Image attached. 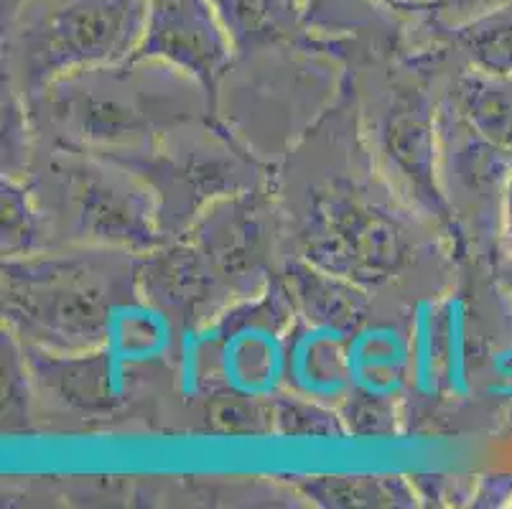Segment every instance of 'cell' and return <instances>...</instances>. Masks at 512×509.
I'll list each match as a JSON object with an SVG mask.
<instances>
[{"label":"cell","instance_id":"1","mask_svg":"<svg viewBox=\"0 0 512 509\" xmlns=\"http://www.w3.org/2000/svg\"><path fill=\"white\" fill-rule=\"evenodd\" d=\"M138 293V258L113 247H72L3 260V316L26 344L92 352L110 342L128 298Z\"/></svg>","mask_w":512,"mask_h":509},{"label":"cell","instance_id":"2","mask_svg":"<svg viewBox=\"0 0 512 509\" xmlns=\"http://www.w3.org/2000/svg\"><path fill=\"white\" fill-rule=\"evenodd\" d=\"M62 146L133 148L174 125L199 120L204 95L197 79L169 64L128 59L113 67L69 74L46 87Z\"/></svg>","mask_w":512,"mask_h":509},{"label":"cell","instance_id":"3","mask_svg":"<svg viewBox=\"0 0 512 509\" xmlns=\"http://www.w3.org/2000/svg\"><path fill=\"white\" fill-rule=\"evenodd\" d=\"M31 191L51 235H64L72 247L146 255L166 242L151 186L105 151L59 143L34 174Z\"/></svg>","mask_w":512,"mask_h":509},{"label":"cell","instance_id":"4","mask_svg":"<svg viewBox=\"0 0 512 509\" xmlns=\"http://www.w3.org/2000/svg\"><path fill=\"white\" fill-rule=\"evenodd\" d=\"M148 0H26L13 18L6 59L29 95L49 84L128 62L146 26Z\"/></svg>","mask_w":512,"mask_h":509},{"label":"cell","instance_id":"5","mask_svg":"<svg viewBox=\"0 0 512 509\" xmlns=\"http://www.w3.org/2000/svg\"><path fill=\"white\" fill-rule=\"evenodd\" d=\"M199 120L174 125L141 146L105 151L151 186L166 240L184 235L194 219L222 196L263 189V174L250 153L225 130Z\"/></svg>","mask_w":512,"mask_h":509},{"label":"cell","instance_id":"6","mask_svg":"<svg viewBox=\"0 0 512 509\" xmlns=\"http://www.w3.org/2000/svg\"><path fill=\"white\" fill-rule=\"evenodd\" d=\"M299 240L306 263L367 291L406 273L418 247L411 219L342 179L316 191L301 219Z\"/></svg>","mask_w":512,"mask_h":509},{"label":"cell","instance_id":"7","mask_svg":"<svg viewBox=\"0 0 512 509\" xmlns=\"http://www.w3.org/2000/svg\"><path fill=\"white\" fill-rule=\"evenodd\" d=\"M439 110L423 84H395L372 123V148L400 194L456 232L439 179Z\"/></svg>","mask_w":512,"mask_h":509},{"label":"cell","instance_id":"8","mask_svg":"<svg viewBox=\"0 0 512 509\" xmlns=\"http://www.w3.org/2000/svg\"><path fill=\"white\" fill-rule=\"evenodd\" d=\"M263 189L222 196L209 204L181 237L192 242L212 273L237 301L271 286V255L276 224Z\"/></svg>","mask_w":512,"mask_h":509},{"label":"cell","instance_id":"9","mask_svg":"<svg viewBox=\"0 0 512 509\" xmlns=\"http://www.w3.org/2000/svg\"><path fill=\"white\" fill-rule=\"evenodd\" d=\"M512 171V151L474 133L459 112L444 102L439 110V179L456 232L464 224L482 235L500 230L502 196Z\"/></svg>","mask_w":512,"mask_h":509},{"label":"cell","instance_id":"10","mask_svg":"<svg viewBox=\"0 0 512 509\" xmlns=\"http://www.w3.org/2000/svg\"><path fill=\"white\" fill-rule=\"evenodd\" d=\"M235 56L212 0H148L143 36L130 59L169 64L214 92Z\"/></svg>","mask_w":512,"mask_h":509},{"label":"cell","instance_id":"11","mask_svg":"<svg viewBox=\"0 0 512 509\" xmlns=\"http://www.w3.org/2000/svg\"><path fill=\"white\" fill-rule=\"evenodd\" d=\"M138 293L186 329L209 324L212 316L222 319L237 303L186 237L166 240L138 258Z\"/></svg>","mask_w":512,"mask_h":509},{"label":"cell","instance_id":"12","mask_svg":"<svg viewBox=\"0 0 512 509\" xmlns=\"http://www.w3.org/2000/svg\"><path fill=\"white\" fill-rule=\"evenodd\" d=\"M23 352L34 380L69 408L107 413L115 405L113 362L107 347L92 352H49L23 344Z\"/></svg>","mask_w":512,"mask_h":509},{"label":"cell","instance_id":"13","mask_svg":"<svg viewBox=\"0 0 512 509\" xmlns=\"http://www.w3.org/2000/svg\"><path fill=\"white\" fill-rule=\"evenodd\" d=\"M283 286L301 319L332 334L357 331L370 311L367 288L316 268L304 258L288 263Z\"/></svg>","mask_w":512,"mask_h":509},{"label":"cell","instance_id":"14","mask_svg":"<svg viewBox=\"0 0 512 509\" xmlns=\"http://www.w3.org/2000/svg\"><path fill=\"white\" fill-rule=\"evenodd\" d=\"M237 56L309 44L304 0H212Z\"/></svg>","mask_w":512,"mask_h":509},{"label":"cell","instance_id":"15","mask_svg":"<svg viewBox=\"0 0 512 509\" xmlns=\"http://www.w3.org/2000/svg\"><path fill=\"white\" fill-rule=\"evenodd\" d=\"M446 102L474 133L512 151V77H492L464 69Z\"/></svg>","mask_w":512,"mask_h":509},{"label":"cell","instance_id":"16","mask_svg":"<svg viewBox=\"0 0 512 509\" xmlns=\"http://www.w3.org/2000/svg\"><path fill=\"white\" fill-rule=\"evenodd\" d=\"M441 31H449V46L464 69L512 77V3Z\"/></svg>","mask_w":512,"mask_h":509},{"label":"cell","instance_id":"17","mask_svg":"<svg viewBox=\"0 0 512 509\" xmlns=\"http://www.w3.org/2000/svg\"><path fill=\"white\" fill-rule=\"evenodd\" d=\"M3 260L29 258L51 245V230L29 184L3 176Z\"/></svg>","mask_w":512,"mask_h":509},{"label":"cell","instance_id":"18","mask_svg":"<svg viewBox=\"0 0 512 509\" xmlns=\"http://www.w3.org/2000/svg\"><path fill=\"white\" fill-rule=\"evenodd\" d=\"M304 492L327 507H408L416 499L398 476H316Z\"/></svg>","mask_w":512,"mask_h":509},{"label":"cell","instance_id":"19","mask_svg":"<svg viewBox=\"0 0 512 509\" xmlns=\"http://www.w3.org/2000/svg\"><path fill=\"white\" fill-rule=\"evenodd\" d=\"M271 403L273 433L286 438H339L347 436L339 413L316 403L309 395H278Z\"/></svg>","mask_w":512,"mask_h":509},{"label":"cell","instance_id":"20","mask_svg":"<svg viewBox=\"0 0 512 509\" xmlns=\"http://www.w3.org/2000/svg\"><path fill=\"white\" fill-rule=\"evenodd\" d=\"M209 431L222 436H263L273 433L271 403L235 390L212 392L204 408Z\"/></svg>","mask_w":512,"mask_h":509},{"label":"cell","instance_id":"21","mask_svg":"<svg viewBox=\"0 0 512 509\" xmlns=\"http://www.w3.org/2000/svg\"><path fill=\"white\" fill-rule=\"evenodd\" d=\"M29 359L23 344L11 329L3 331V423L8 428L23 426L29 418Z\"/></svg>","mask_w":512,"mask_h":509},{"label":"cell","instance_id":"22","mask_svg":"<svg viewBox=\"0 0 512 509\" xmlns=\"http://www.w3.org/2000/svg\"><path fill=\"white\" fill-rule=\"evenodd\" d=\"M339 418L344 431L357 438H385L395 433V408L375 392H349Z\"/></svg>","mask_w":512,"mask_h":509},{"label":"cell","instance_id":"23","mask_svg":"<svg viewBox=\"0 0 512 509\" xmlns=\"http://www.w3.org/2000/svg\"><path fill=\"white\" fill-rule=\"evenodd\" d=\"M507 3H512V0H431L426 13L441 31V28H454L459 23L472 21V18L507 6Z\"/></svg>","mask_w":512,"mask_h":509},{"label":"cell","instance_id":"24","mask_svg":"<svg viewBox=\"0 0 512 509\" xmlns=\"http://www.w3.org/2000/svg\"><path fill=\"white\" fill-rule=\"evenodd\" d=\"M500 242L502 250L512 255V171L507 179L505 196H502V217H500Z\"/></svg>","mask_w":512,"mask_h":509},{"label":"cell","instance_id":"25","mask_svg":"<svg viewBox=\"0 0 512 509\" xmlns=\"http://www.w3.org/2000/svg\"><path fill=\"white\" fill-rule=\"evenodd\" d=\"M377 3H383L385 8H390V11H408V13L426 11V8L431 6V0H377Z\"/></svg>","mask_w":512,"mask_h":509},{"label":"cell","instance_id":"26","mask_svg":"<svg viewBox=\"0 0 512 509\" xmlns=\"http://www.w3.org/2000/svg\"><path fill=\"white\" fill-rule=\"evenodd\" d=\"M497 280H500V286L505 288L507 296L512 298V255H502L500 263H497Z\"/></svg>","mask_w":512,"mask_h":509}]
</instances>
